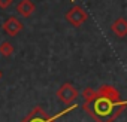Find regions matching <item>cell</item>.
<instances>
[{
	"label": "cell",
	"instance_id": "6da1fadb",
	"mask_svg": "<svg viewBox=\"0 0 127 122\" xmlns=\"http://www.w3.org/2000/svg\"><path fill=\"white\" fill-rule=\"evenodd\" d=\"M82 109L90 115L96 122H114L126 109V101H112L105 97L97 95L91 101H85Z\"/></svg>",
	"mask_w": 127,
	"mask_h": 122
},
{
	"label": "cell",
	"instance_id": "7a4b0ae2",
	"mask_svg": "<svg viewBox=\"0 0 127 122\" xmlns=\"http://www.w3.org/2000/svg\"><path fill=\"white\" fill-rule=\"evenodd\" d=\"M78 107V104H70V106H67V109H64V110H61L60 113H57V115H52V116H48V113L42 109V107H34L21 122H57L63 115H67V113H70L72 110H75Z\"/></svg>",
	"mask_w": 127,
	"mask_h": 122
},
{
	"label": "cell",
	"instance_id": "3957f363",
	"mask_svg": "<svg viewBox=\"0 0 127 122\" xmlns=\"http://www.w3.org/2000/svg\"><path fill=\"white\" fill-rule=\"evenodd\" d=\"M79 95V91L73 86V83L70 82H66V83H63L58 91H57V98L61 101V103H64L66 106H70L73 104V101L78 98Z\"/></svg>",
	"mask_w": 127,
	"mask_h": 122
},
{
	"label": "cell",
	"instance_id": "277c9868",
	"mask_svg": "<svg viewBox=\"0 0 127 122\" xmlns=\"http://www.w3.org/2000/svg\"><path fill=\"white\" fill-rule=\"evenodd\" d=\"M64 18H66V21H67L70 25H73V27H81V25L88 20V14H87L81 6H73V8H70V9L66 12Z\"/></svg>",
	"mask_w": 127,
	"mask_h": 122
},
{
	"label": "cell",
	"instance_id": "5b68a950",
	"mask_svg": "<svg viewBox=\"0 0 127 122\" xmlns=\"http://www.w3.org/2000/svg\"><path fill=\"white\" fill-rule=\"evenodd\" d=\"M2 28H3V33H5V34H8V36H11V37H15V36H18V34L23 31L24 25H23V22H21L17 17H9V18L3 22Z\"/></svg>",
	"mask_w": 127,
	"mask_h": 122
},
{
	"label": "cell",
	"instance_id": "8992f818",
	"mask_svg": "<svg viewBox=\"0 0 127 122\" xmlns=\"http://www.w3.org/2000/svg\"><path fill=\"white\" fill-rule=\"evenodd\" d=\"M111 31H112V34L115 37L124 39L127 36V21H126V18L120 17L118 20H115L112 22V25H111Z\"/></svg>",
	"mask_w": 127,
	"mask_h": 122
},
{
	"label": "cell",
	"instance_id": "52a82bcc",
	"mask_svg": "<svg viewBox=\"0 0 127 122\" xmlns=\"http://www.w3.org/2000/svg\"><path fill=\"white\" fill-rule=\"evenodd\" d=\"M15 9H17V14H20L24 18H29V17H32L34 14L36 5H34V2H32V0H21V2L17 5Z\"/></svg>",
	"mask_w": 127,
	"mask_h": 122
},
{
	"label": "cell",
	"instance_id": "ba28073f",
	"mask_svg": "<svg viewBox=\"0 0 127 122\" xmlns=\"http://www.w3.org/2000/svg\"><path fill=\"white\" fill-rule=\"evenodd\" d=\"M97 95L105 97V98L112 100V101H120V100H121L118 89H117L115 86H112V85H102V86L97 89Z\"/></svg>",
	"mask_w": 127,
	"mask_h": 122
},
{
	"label": "cell",
	"instance_id": "9c48e42d",
	"mask_svg": "<svg viewBox=\"0 0 127 122\" xmlns=\"http://www.w3.org/2000/svg\"><path fill=\"white\" fill-rule=\"evenodd\" d=\"M14 52H15V48H14V45L11 43V42H2L0 43V55L2 57H5V58H8V57H11V55H14Z\"/></svg>",
	"mask_w": 127,
	"mask_h": 122
},
{
	"label": "cell",
	"instance_id": "30bf717a",
	"mask_svg": "<svg viewBox=\"0 0 127 122\" xmlns=\"http://www.w3.org/2000/svg\"><path fill=\"white\" fill-rule=\"evenodd\" d=\"M82 97H84V101H91V100H94L97 97V91L93 89V88H84Z\"/></svg>",
	"mask_w": 127,
	"mask_h": 122
},
{
	"label": "cell",
	"instance_id": "8fae6325",
	"mask_svg": "<svg viewBox=\"0 0 127 122\" xmlns=\"http://www.w3.org/2000/svg\"><path fill=\"white\" fill-rule=\"evenodd\" d=\"M14 3V0H0V9H9Z\"/></svg>",
	"mask_w": 127,
	"mask_h": 122
},
{
	"label": "cell",
	"instance_id": "7c38bea8",
	"mask_svg": "<svg viewBox=\"0 0 127 122\" xmlns=\"http://www.w3.org/2000/svg\"><path fill=\"white\" fill-rule=\"evenodd\" d=\"M2 79H3V72L0 70V81H2Z\"/></svg>",
	"mask_w": 127,
	"mask_h": 122
},
{
	"label": "cell",
	"instance_id": "4fadbf2b",
	"mask_svg": "<svg viewBox=\"0 0 127 122\" xmlns=\"http://www.w3.org/2000/svg\"><path fill=\"white\" fill-rule=\"evenodd\" d=\"M70 2H72V3H73V2H75V0H70Z\"/></svg>",
	"mask_w": 127,
	"mask_h": 122
}]
</instances>
